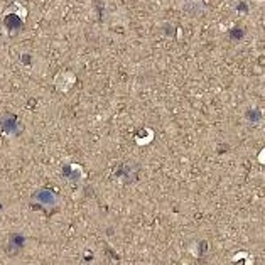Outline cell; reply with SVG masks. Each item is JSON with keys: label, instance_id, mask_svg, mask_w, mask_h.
I'll use <instances>...</instances> for the list:
<instances>
[{"label": "cell", "instance_id": "1", "mask_svg": "<svg viewBox=\"0 0 265 265\" xmlns=\"http://www.w3.org/2000/svg\"><path fill=\"white\" fill-rule=\"evenodd\" d=\"M5 24H7V27H9V29H19V27L22 26V22L19 20L15 15H9V17H5Z\"/></svg>", "mask_w": 265, "mask_h": 265}]
</instances>
